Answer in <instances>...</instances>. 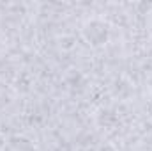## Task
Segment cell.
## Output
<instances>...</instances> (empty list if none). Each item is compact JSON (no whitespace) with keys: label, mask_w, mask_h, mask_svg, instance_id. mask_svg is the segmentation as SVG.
<instances>
[{"label":"cell","mask_w":152,"mask_h":151,"mask_svg":"<svg viewBox=\"0 0 152 151\" xmlns=\"http://www.w3.org/2000/svg\"><path fill=\"white\" fill-rule=\"evenodd\" d=\"M0 151H39L37 144L27 135H11L2 144Z\"/></svg>","instance_id":"cell-2"},{"label":"cell","mask_w":152,"mask_h":151,"mask_svg":"<svg viewBox=\"0 0 152 151\" xmlns=\"http://www.w3.org/2000/svg\"><path fill=\"white\" fill-rule=\"evenodd\" d=\"M81 36L92 48H101L110 39V25L99 18L87 20L81 27Z\"/></svg>","instance_id":"cell-1"},{"label":"cell","mask_w":152,"mask_h":151,"mask_svg":"<svg viewBox=\"0 0 152 151\" xmlns=\"http://www.w3.org/2000/svg\"><path fill=\"white\" fill-rule=\"evenodd\" d=\"M147 89H149V94H151V98H152V73L149 76V80H147Z\"/></svg>","instance_id":"cell-3"}]
</instances>
